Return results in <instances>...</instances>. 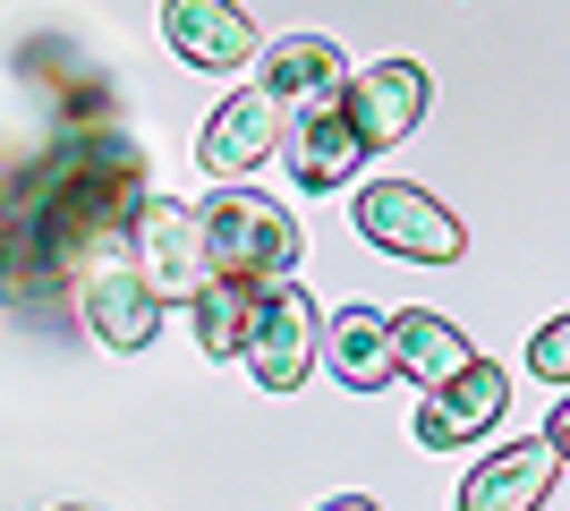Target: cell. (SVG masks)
<instances>
[{"instance_id":"cell-16","label":"cell","mask_w":570,"mask_h":511,"mask_svg":"<svg viewBox=\"0 0 570 511\" xmlns=\"http://www.w3.org/2000/svg\"><path fill=\"white\" fill-rule=\"evenodd\" d=\"M528 366L546 375V384H570V316H546L537 341H528Z\"/></svg>"},{"instance_id":"cell-6","label":"cell","mask_w":570,"mask_h":511,"mask_svg":"<svg viewBox=\"0 0 570 511\" xmlns=\"http://www.w3.org/2000/svg\"><path fill=\"white\" fill-rule=\"evenodd\" d=\"M163 43L188 60V69H214V77H238L256 69V18L238 0H163Z\"/></svg>"},{"instance_id":"cell-4","label":"cell","mask_w":570,"mask_h":511,"mask_svg":"<svg viewBox=\"0 0 570 511\" xmlns=\"http://www.w3.org/2000/svg\"><path fill=\"white\" fill-rule=\"evenodd\" d=\"M315 341H324V316H315V298L298 282H273L256 291V316H247V341H238V358L256 375L264 392H298L315 366Z\"/></svg>"},{"instance_id":"cell-1","label":"cell","mask_w":570,"mask_h":511,"mask_svg":"<svg viewBox=\"0 0 570 511\" xmlns=\"http://www.w3.org/2000/svg\"><path fill=\"white\" fill-rule=\"evenodd\" d=\"M196 222H205V265H214V282L273 291V282H289L298 256H307L289 205H273V196H256V188H222Z\"/></svg>"},{"instance_id":"cell-7","label":"cell","mask_w":570,"mask_h":511,"mask_svg":"<svg viewBox=\"0 0 570 511\" xmlns=\"http://www.w3.org/2000/svg\"><path fill=\"white\" fill-rule=\"evenodd\" d=\"M502 410H511V375H502L494 358H469L452 384H434L426 401H417V443H426V452H460V443H476Z\"/></svg>"},{"instance_id":"cell-8","label":"cell","mask_w":570,"mask_h":511,"mask_svg":"<svg viewBox=\"0 0 570 511\" xmlns=\"http://www.w3.org/2000/svg\"><path fill=\"white\" fill-rule=\"evenodd\" d=\"M289 163V179L298 188H350L357 179V163H366V146H357V128H350V111H341V95L333 102H307L298 120H282V146H273Z\"/></svg>"},{"instance_id":"cell-14","label":"cell","mask_w":570,"mask_h":511,"mask_svg":"<svg viewBox=\"0 0 570 511\" xmlns=\"http://www.w3.org/2000/svg\"><path fill=\"white\" fill-rule=\"evenodd\" d=\"M469 333H460L452 316H434V307H401L392 316V375H409V384H452L460 366H469Z\"/></svg>"},{"instance_id":"cell-17","label":"cell","mask_w":570,"mask_h":511,"mask_svg":"<svg viewBox=\"0 0 570 511\" xmlns=\"http://www.w3.org/2000/svg\"><path fill=\"white\" fill-rule=\"evenodd\" d=\"M324 511H375V503H366V494H333Z\"/></svg>"},{"instance_id":"cell-13","label":"cell","mask_w":570,"mask_h":511,"mask_svg":"<svg viewBox=\"0 0 570 511\" xmlns=\"http://www.w3.org/2000/svg\"><path fill=\"white\" fill-rule=\"evenodd\" d=\"M315 358H333V375L350 392H375V384H392V316L383 307H341L333 324H324V341H315Z\"/></svg>"},{"instance_id":"cell-3","label":"cell","mask_w":570,"mask_h":511,"mask_svg":"<svg viewBox=\"0 0 570 511\" xmlns=\"http://www.w3.org/2000/svg\"><path fill=\"white\" fill-rule=\"evenodd\" d=\"M128 256H137L145 291L163 298V307H188L205 282H214V265H205V222H196V205H179V196L145 188L137 214H128Z\"/></svg>"},{"instance_id":"cell-18","label":"cell","mask_w":570,"mask_h":511,"mask_svg":"<svg viewBox=\"0 0 570 511\" xmlns=\"http://www.w3.org/2000/svg\"><path fill=\"white\" fill-rule=\"evenodd\" d=\"M60 511H86V503H60Z\"/></svg>"},{"instance_id":"cell-2","label":"cell","mask_w":570,"mask_h":511,"mask_svg":"<svg viewBox=\"0 0 570 511\" xmlns=\"http://www.w3.org/2000/svg\"><path fill=\"white\" fill-rule=\"evenodd\" d=\"M350 222H357L366 247L401 256V265H460V256H469V230H460L417 179H366V188L350 196Z\"/></svg>"},{"instance_id":"cell-5","label":"cell","mask_w":570,"mask_h":511,"mask_svg":"<svg viewBox=\"0 0 570 511\" xmlns=\"http://www.w3.org/2000/svg\"><path fill=\"white\" fill-rule=\"evenodd\" d=\"M426 102H434V77L417 69V60H375L366 77L341 86V111H350V128H357V146H366V154L401 146L409 128L426 120Z\"/></svg>"},{"instance_id":"cell-10","label":"cell","mask_w":570,"mask_h":511,"mask_svg":"<svg viewBox=\"0 0 570 511\" xmlns=\"http://www.w3.org/2000/svg\"><path fill=\"white\" fill-rule=\"evenodd\" d=\"M553 478H562V452H553L546 435L502 443L494 461H476L469 478H460V511H537L553 494Z\"/></svg>"},{"instance_id":"cell-11","label":"cell","mask_w":570,"mask_h":511,"mask_svg":"<svg viewBox=\"0 0 570 511\" xmlns=\"http://www.w3.org/2000/svg\"><path fill=\"white\" fill-rule=\"evenodd\" d=\"M273 146H282V111H273V95H264V86H238L214 120H205L196 163L214 170V179H238V170H256Z\"/></svg>"},{"instance_id":"cell-15","label":"cell","mask_w":570,"mask_h":511,"mask_svg":"<svg viewBox=\"0 0 570 511\" xmlns=\"http://www.w3.org/2000/svg\"><path fill=\"white\" fill-rule=\"evenodd\" d=\"M188 307H196V341H205V358H238L247 316H256V291H247V282H205Z\"/></svg>"},{"instance_id":"cell-12","label":"cell","mask_w":570,"mask_h":511,"mask_svg":"<svg viewBox=\"0 0 570 511\" xmlns=\"http://www.w3.org/2000/svg\"><path fill=\"white\" fill-rule=\"evenodd\" d=\"M77 307H86V333L102 350H145V341L163 333V298L145 291V273H86L77 282Z\"/></svg>"},{"instance_id":"cell-9","label":"cell","mask_w":570,"mask_h":511,"mask_svg":"<svg viewBox=\"0 0 570 511\" xmlns=\"http://www.w3.org/2000/svg\"><path fill=\"white\" fill-rule=\"evenodd\" d=\"M256 86L273 95V111H307V102H333L341 86H350V60H341L333 35H282V43H264L256 51Z\"/></svg>"}]
</instances>
